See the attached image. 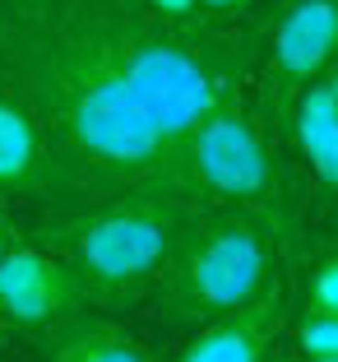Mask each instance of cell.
Returning a JSON list of instances; mask_svg holds the SVG:
<instances>
[{"label": "cell", "instance_id": "obj_1", "mask_svg": "<svg viewBox=\"0 0 338 362\" xmlns=\"http://www.w3.org/2000/svg\"><path fill=\"white\" fill-rule=\"evenodd\" d=\"M0 84L28 103L47 149V200L79 204L135 191L195 200L181 144L148 117L74 0L14 14L0 37Z\"/></svg>", "mask_w": 338, "mask_h": 362}, {"label": "cell", "instance_id": "obj_2", "mask_svg": "<svg viewBox=\"0 0 338 362\" xmlns=\"http://www.w3.org/2000/svg\"><path fill=\"white\" fill-rule=\"evenodd\" d=\"M93 37L121 70L135 98L171 139H186L218 103L241 98L251 84L255 47L241 28L213 19L171 23L144 0H74Z\"/></svg>", "mask_w": 338, "mask_h": 362}, {"label": "cell", "instance_id": "obj_3", "mask_svg": "<svg viewBox=\"0 0 338 362\" xmlns=\"http://www.w3.org/2000/svg\"><path fill=\"white\" fill-rule=\"evenodd\" d=\"M278 293L283 242L274 223L241 204H191L186 228L153 284V316L162 325H204Z\"/></svg>", "mask_w": 338, "mask_h": 362}, {"label": "cell", "instance_id": "obj_4", "mask_svg": "<svg viewBox=\"0 0 338 362\" xmlns=\"http://www.w3.org/2000/svg\"><path fill=\"white\" fill-rule=\"evenodd\" d=\"M195 200L162 191L111 195L56 223V256L79 274L88 307H135L153 293Z\"/></svg>", "mask_w": 338, "mask_h": 362}, {"label": "cell", "instance_id": "obj_5", "mask_svg": "<svg viewBox=\"0 0 338 362\" xmlns=\"http://www.w3.org/2000/svg\"><path fill=\"white\" fill-rule=\"evenodd\" d=\"M181 163H186V186H191L195 204H241L269 218L278 237L292 233L274 149L265 139V126L246 112L241 98L218 103L181 139Z\"/></svg>", "mask_w": 338, "mask_h": 362}, {"label": "cell", "instance_id": "obj_6", "mask_svg": "<svg viewBox=\"0 0 338 362\" xmlns=\"http://www.w3.org/2000/svg\"><path fill=\"white\" fill-rule=\"evenodd\" d=\"M338 61V0H292L278 14L265 47V117H287V107L320 70Z\"/></svg>", "mask_w": 338, "mask_h": 362}, {"label": "cell", "instance_id": "obj_7", "mask_svg": "<svg viewBox=\"0 0 338 362\" xmlns=\"http://www.w3.org/2000/svg\"><path fill=\"white\" fill-rule=\"evenodd\" d=\"M84 307H88L84 284L56 251L19 242L0 260V320L5 325L42 334Z\"/></svg>", "mask_w": 338, "mask_h": 362}, {"label": "cell", "instance_id": "obj_8", "mask_svg": "<svg viewBox=\"0 0 338 362\" xmlns=\"http://www.w3.org/2000/svg\"><path fill=\"white\" fill-rule=\"evenodd\" d=\"M283 325L287 311H283V293H278V298H265L246 311L195 325V339L171 362H260L269 353V344L283 334Z\"/></svg>", "mask_w": 338, "mask_h": 362}, {"label": "cell", "instance_id": "obj_9", "mask_svg": "<svg viewBox=\"0 0 338 362\" xmlns=\"http://www.w3.org/2000/svg\"><path fill=\"white\" fill-rule=\"evenodd\" d=\"M42 358L47 362H158L139 334H130L126 325L93 311H74L61 325L42 330Z\"/></svg>", "mask_w": 338, "mask_h": 362}, {"label": "cell", "instance_id": "obj_10", "mask_svg": "<svg viewBox=\"0 0 338 362\" xmlns=\"http://www.w3.org/2000/svg\"><path fill=\"white\" fill-rule=\"evenodd\" d=\"M47 191V149L28 103L0 84V200Z\"/></svg>", "mask_w": 338, "mask_h": 362}, {"label": "cell", "instance_id": "obj_11", "mask_svg": "<svg viewBox=\"0 0 338 362\" xmlns=\"http://www.w3.org/2000/svg\"><path fill=\"white\" fill-rule=\"evenodd\" d=\"M301 316H338V251H325V256L306 269Z\"/></svg>", "mask_w": 338, "mask_h": 362}, {"label": "cell", "instance_id": "obj_12", "mask_svg": "<svg viewBox=\"0 0 338 362\" xmlns=\"http://www.w3.org/2000/svg\"><path fill=\"white\" fill-rule=\"evenodd\" d=\"M292 353L301 362L338 358V316H301L292 325Z\"/></svg>", "mask_w": 338, "mask_h": 362}, {"label": "cell", "instance_id": "obj_13", "mask_svg": "<svg viewBox=\"0 0 338 362\" xmlns=\"http://www.w3.org/2000/svg\"><path fill=\"white\" fill-rule=\"evenodd\" d=\"M306 163H310V172H315L320 186H325L329 195H338V126L306 153Z\"/></svg>", "mask_w": 338, "mask_h": 362}, {"label": "cell", "instance_id": "obj_14", "mask_svg": "<svg viewBox=\"0 0 338 362\" xmlns=\"http://www.w3.org/2000/svg\"><path fill=\"white\" fill-rule=\"evenodd\" d=\"M144 5L158 14V19H171V23H191V19H200V0H144Z\"/></svg>", "mask_w": 338, "mask_h": 362}, {"label": "cell", "instance_id": "obj_15", "mask_svg": "<svg viewBox=\"0 0 338 362\" xmlns=\"http://www.w3.org/2000/svg\"><path fill=\"white\" fill-rule=\"evenodd\" d=\"M255 0H200V19H213V23H227L236 19L241 10H251Z\"/></svg>", "mask_w": 338, "mask_h": 362}, {"label": "cell", "instance_id": "obj_16", "mask_svg": "<svg viewBox=\"0 0 338 362\" xmlns=\"http://www.w3.org/2000/svg\"><path fill=\"white\" fill-rule=\"evenodd\" d=\"M14 246H19V223H14L10 214H5V204H0V260L10 256Z\"/></svg>", "mask_w": 338, "mask_h": 362}, {"label": "cell", "instance_id": "obj_17", "mask_svg": "<svg viewBox=\"0 0 338 362\" xmlns=\"http://www.w3.org/2000/svg\"><path fill=\"white\" fill-rule=\"evenodd\" d=\"M14 19V0H0V37H5V28H10Z\"/></svg>", "mask_w": 338, "mask_h": 362}, {"label": "cell", "instance_id": "obj_18", "mask_svg": "<svg viewBox=\"0 0 338 362\" xmlns=\"http://www.w3.org/2000/svg\"><path fill=\"white\" fill-rule=\"evenodd\" d=\"M47 0H14V14H32V10H42Z\"/></svg>", "mask_w": 338, "mask_h": 362}, {"label": "cell", "instance_id": "obj_19", "mask_svg": "<svg viewBox=\"0 0 338 362\" xmlns=\"http://www.w3.org/2000/svg\"><path fill=\"white\" fill-rule=\"evenodd\" d=\"M260 362H301V358H296V353H265Z\"/></svg>", "mask_w": 338, "mask_h": 362}, {"label": "cell", "instance_id": "obj_20", "mask_svg": "<svg viewBox=\"0 0 338 362\" xmlns=\"http://www.w3.org/2000/svg\"><path fill=\"white\" fill-rule=\"evenodd\" d=\"M325 75H329V88H334V103H338V61H334V65H329Z\"/></svg>", "mask_w": 338, "mask_h": 362}, {"label": "cell", "instance_id": "obj_21", "mask_svg": "<svg viewBox=\"0 0 338 362\" xmlns=\"http://www.w3.org/2000/svg\"><path fill=\"white\" fill-rule=\"evenodd\" d=\"M320 362H338V358H320Z\"/></svg>", "mask_w": 338, "mask_h": 362}, {"label": "cell", "instance_id": "obj_22", "mask_svg": "<svg viewBox=\"0 0 338 362\" xmlns=\"http://www.w3.org/2000/svg\"><path fill=\"white\" fill-rule=\"evenodd\" d=\"M0 325H5V320H0Z\"/></svg>", "mask_w": 338, "mask_h": 362}]
</instances>
